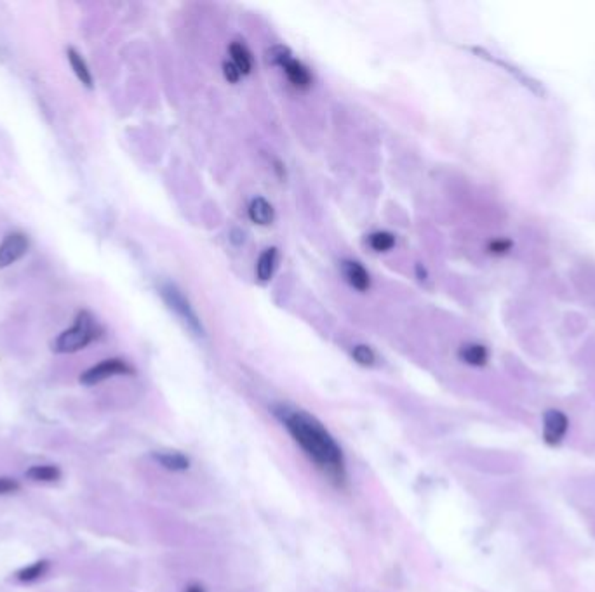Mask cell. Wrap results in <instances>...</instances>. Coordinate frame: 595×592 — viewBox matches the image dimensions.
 Here are the masks:
<instances>
[{
  "label": "cell",
  "mask_w": 595,
  "mask_h": 592,
  "mask_svg": "<svg viewBox=\"0 0 595 592\" xmlns=\"http://www.w3.org/2000/svg\"><path fill=\"white\" fill-rule=\"evenodd\" d=\"M274 415L281 420L293 441L300 446L307 459L322 472V476L327 478V481L343 489L348 481L347 460H345L341 446L326 429L324 424L312 413L301 410V408L288 407V405L274 407Z\"/></svg>",
  "instance_id": "obj_1"
},
{
  "label": "cell",
  "mask_w": 595,
  "mask_h": 592,
  "mask_svg": "<svg viewBox=\"0 0 595 592\" xmlns=\"http://www.w3.org/2000/svg\"><path fill=\"white\" fill-rule=\"evenodd\" d=\"M98 334L99 330L96 327L94 318L87 311H80L77 315L75 323L56 337V341L53 342V351L59 353V355L77 353L91 344L98 337Z\"/></svg>",
  "instance_id": "obj_2"
},
{
  "label": "cell",
  "mask_w": 595,
  "mask_h": 592,
  "mask_svg": "<svg viewBox=\"0 0 595 592\" xmlns=\"http://www.w3.org/2000/svg\"><path fill=\"white\" fill-rule=\"evenodd\" d=\"M269 59L271 63H275V65L282 66L286 77L289 78V82H291L295 87L298 89L310 87V84H312L310 72H308V68L303 65V63L293 58L288 49H284V47H275V49H271L269 52Z\"/></svg>",
  "instance_id": "obj_3"
},
{
  "label": "cell",
  "mask_w": 595,
  "mask_h": 592,
  "mask_svg": "<svg viewBox=\"0 0 595 592\" xmlns=\"http://www.w3.org/2000/svg\"><path fill=\"white\" fill-rule=\"evenodd\" d=\"M162 296H164V299H166V303L169 304V308L174 309V311L180 315V318L183 320L185 323H187V325L193 330V332H197L200 335L204 334L199 316L195 315L192 304H190L187 297L181 294V290H178L174 285H164L162 286Z\"/></svg>",
  "instance_id": "obj_4"
},
{
  "label": "cell",
  "mask_w": 595,
  "mask_h": 592,
  "mask_svg": "<svg viewBox=\"0 0 595 592\" xmlns=\"http://www.w3.org/2000/svg\"><path fill=\"white\" fill-rule=\"evenodd\" d=\"M133 374V368L125 363L124 360H105L102 363L94 365L89 370H85L84 374L80 375V382L85 386H94L99 384V382L106 381V379L115 377V375H129Z\"/></svg>",
  "instance_id": "obj_5"
},
{
  "label": "cell",
  "mask_w": 595,
  "mask_h": 592,
  "mask_svg": "<svg viewBox=\"0 0 595 592\" xmlns=\"http://www.w3.org/2000/svg\"><path fill=\"white\" fill-rule=\"evenodd\" d=\"M28 251V238L23 233H11L0 244V270L18 263Z\"/></svg>",
  "instance_id": "obj_6"
},
{
  "label": "cell",
  "mask_w": 595,
  "mask_h": 592,
  "mask_svg": "<svg viewBox=\"0 0 595 592\" xmlns=\"http://www.w3.org/2000/svg\"><path fill=\"white\" fill-rule=\"evenodd\" d=\"M568 431V419L563 412L550 410L545 415V426H543V434H545L546 443L557 445L564 438Z\"/></svg>",
  "instance_id": "obj_7"
},
{
  "label": "cell",
  "mask_w": 595,
  "mask_h": 592,
  "mask_svg": "<svg viewBox=\"0 0 595 592\" xmlns=\"http://www.w3.org/2000/svg\"><path fill=\"white\" fill-rule=\"evenodd\" d=\"M341 271H343V277L347 278V282L353 289L360 290V292H366L369 289V273L364 270L360 263H357V260H343L341 263Z\"/></svg>",
  "instance_id": "obj_8"
},
{
  "label": "cell",
  "mask_w": 595,
  "mask_h": 592,
  "mask_svg": "<svg viewBox=\"0 0 595 592\" xmlns=\"http://www.w3.org/2000/svg\"><path fill=\"white\" fill-rule=\"evenodd\" d=\"M247 212L251 221L256 222V225L266 226L274 221V208H271L270 203L266 202L265 199H262V196H258V199H254L249 203Z\"/></svg>",
  "instance_id": "obj_9"
},
{
  "label": "cell",
  "mask_w": 595,
  "mask_h": 592,
  "mask_svg": "<svg viewBox=\"0 0 595 592\" xmlns=\"http://www.w3.org/2000/svg\"><path fill=\"white\" fill-rule=\"evenodd\" d=\"M154 459L169 471H187L190 467L188 457L181 452H157L154 453Z\"/></svg>",
  "instance_id": "obj_10"
},
{
  "label": "cell",
  "mask_w": 595,
  "mask_h": 592,
  "mask_svg": "<svg viewBox=\"0 0 595 592\" xmlns=\"http://www.w3.org/2000/svg\"><path fill=\"white\" fill-rule=\"evenodd\" d=\"M66 56H68L70 66H72V70L75 72L77 78H79V80L85 85V87L91 89L92 87V75H91V72H89L87 63L84 61V58H82V56L75 49H73V47L66 49Z\"/></svg>",
  "instance_id": "obj_11"
},
{
  "label": "cell",
  "mask_w": 595,
  "mask_h": 592,
  "mask_svg": "<svg viewBox=\"0 0 595 592\" xmlns=\"http://www.w3.org/2000/svg\"><path fill=\"white\" fill-rule=\"evenodd\" d=\"M230 56H232V63L237 66L240 75H247V73L251 72L252 59L244 44L233 42L232 46H230Z\"/></svg>",
  "instance_id": "obj_12"
},
{
  "label": "cell",
  "mask_w": 595,
  "mask_h": 592,
  "mask_svg": "<svg viewBox=\"0 0 595 592\" xmlns=\"http://www.w3.org/2000/svg\"><path fill=\"white\" fill-rule=\"evenodd\" d=\"M27 478L32 479V481H39V483H53L61 478V471H59L56 465H49V464L33 465V467H30L27 471Z\"/></svg>",
  "instance_id": "obj_13"
},
{
  "label": "cell",
  "mask_w": 595,
  "mask_h": 592,
  "mask_svg": "<svg viewBox=\"0 0 595 592\" xmlns=\"http://www.w3.org/2000/svg\"><path fill=\"white\" fill-rule=\"evenodd\" d=\"M275 266H277V251H275V248H266V251L259 256L258 264H256V275H258L259 280H270L275 271Z\"/></svg>",
  "instance_id": "obj_14"
},
{
  "label": "cell",
  "mask_w": 595,
  "mask_h": 592,
  "mask_svg": "<svg viewBox=\"0 0 595 592\" xmlns=\"http://www.w3.org/2000/svg\"><path fill=\"white\" fill-rule=\"evenodd\" d=\"M460 356L461 360L467 361L468 365H475V367H481V365H484L487 361V351L482 346L477 344L465 346L460 351Z\"/></svg>",
  "instance_id": "obj_15"
},
{
  "label": "cell",
  "mask_w": 595,
  "mask_h": 592,
  "mask_svg": "<svg viewBox=\"0 0 595 592\" xmlns=\"http://www.w3.org/2000/svg\"><path fill=\"white\" fill-rule=\"evenodd\" d=\"M47 568H49V563H47V561H37V563L20 569V572L16 573V579L21 580V582H33V580L46 575Z\"/></svg>",
  "instance_id": "obj_16"
},
{
  "label": "cell",
  "mask_w": 595,
  "mask_h": 592,
  "mask_svg": "<svg viewBox=\"0 0 595 592\" xmlns=\"http://www.w3.org/2000/svg\"><path fill=\"white\" fill-rule=\"evenodd\" d=\"M369 245L376 252H386L395 245V238H393V234L386 232H378L369 237Z\"/></svg>",
  "instance_id": "obj_17"
},
{
  "label": "cell",
  "mask_w": 595,
  "mask_h": 592,
  "mask_svg": "<svg viewBox=\"0 0 595 592\" xmlns=\"http://www.w3.org/2000/svg\"><path fill=\"white\" fill-rule=\"evenodd\" d=\"M352 356H353V360H355L359 365H362V367H373L374 361H376V355H374L373 349H371L369 346H364V344L355 346L352 351Z\"/></svg>",
  "instance_id": "obj_18"
},
{
  "label": "cell",
  "mask_w": 595,
  "mask_h": 592,
  "mask_svg": "<svg viewBox=\"0 0 595 592\" xmlns=\"http://www.w3.org/2000/svg\"><path fill=\"white\" fill-rule=\"evenodd\" d=\"M20 483L16 481L14 478H7V476H2L0 478V495H11V493H16V491H20Z\"/></svg>",
  "instance_id": "obj_19"
},
{
  "label": "cell",
  "mask_w": 595,
  "mask_h": 592,
  "mask_svg": "<svg viewBox=\"0 0 595 592\" xmlns=\"http://www.w3.org/2000/svg\"><path fill=\"white\" fill-rule=\"evenodd\" d=\"M223 73H225L226 80L232 82V84H235V82L240 78V72H239V70H237V66L233 65L232 61H230V63L226 61L225 65H223Z\"/></svg>",
  "instance_id": "obj_20"
},
{
  "label": "cell",
  "mask_w": 595,
  "mask_h": 592,
  "mask_svg": "<svg viewBox=\"0 0 595 592\" xmlns=\"http://www.w3.org/2000/svg\"><path fill=\"white\" fill-rule=\"evenodd\" d=\"M185 592H206V591H204L200 586H188L187 589H185Z\"/></svg>",
  "instance_id": "obj_21"
}]
</instances>
